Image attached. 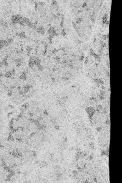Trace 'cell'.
Segmentation results:
<instances>
[{
	"instance_id": "obj_2",
	"label": "cell",
	"mask_w": 122,
	"mask_h": 183,
	"mask_svg": "<svg viewBox=\"0 0 122 183\" xmlns=\"http://www.w3.org/2000/svg\"><path fill=\"white\" fill-rule=\"evenodd\" d=\"M96 61V58H95V56L93 55V54H90L88 56V57L87 58V61L86 62L87 63H90V64H92V63H94Z\"/></svg>"
},
{
	"instance_id": "obj_1",
	"label": "cell",
	"mask_w": 122,
	"mask_h": 183,
	"mask_svg": "<svg viewBox=\"0 0 122 183\" xmlns=\"http://www.w3.org/2000/svg\"><path fill=\"white\" fill-rule=\"evenodd\" d=\"M54 53L57 58H60L65 54V53L64 49H62V48H59V49L54 51Z\"/></svg>"
}]
</instances>
